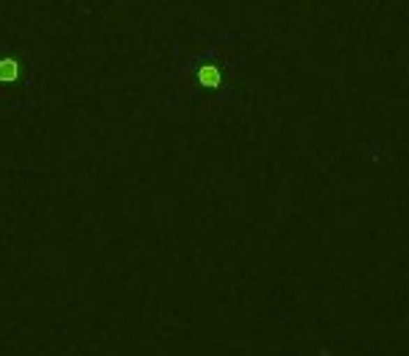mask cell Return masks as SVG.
<instances>
[{
  "instance_id": "cell-2",
  "label": "cell",
  "mask_w": 409,
  "mask_h": 356,
  "mask_svg": "<svg viewBox=\"0 0 409 356\" xmlns=\"http://www.w3.org/2000/svg\"><path fill=\"white\" fill-rule=\"evenodd\" d=\"M14 75H17V70H14V64H11V61L0 64V78H14Z\"/></svg>"
},
{
  "instance_id": "cell-1",
  "label": "cell",
  "mask_w": 409,
  "mask_h": 356,
  "mask_svg": "<svg viewBox=\"0 0 409 356\" xmlns=\"http://www.w3.org/2000/svg\"><path fill=\"white\" fill-rule=\"evenodd\" d=\"M201 81H204V84H217V70L204 67V70H201Z\"/></svg>"
}]
</instances>
